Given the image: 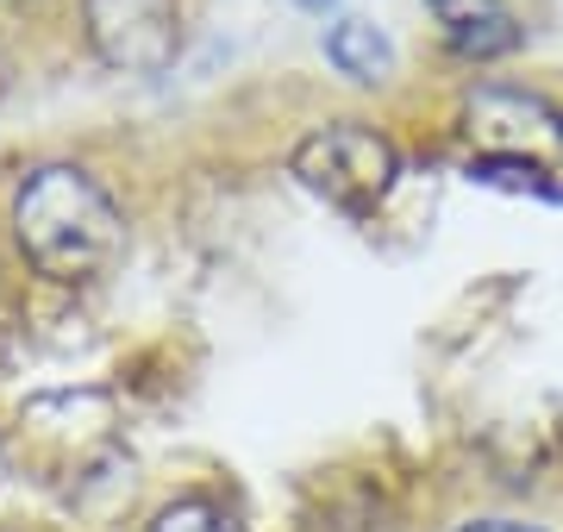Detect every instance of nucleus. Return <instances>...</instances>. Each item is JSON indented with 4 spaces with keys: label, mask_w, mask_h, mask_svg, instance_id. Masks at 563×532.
<instances>
[{
    "label": "nucleus",
    "mask_w": 563,
    "mask_h": 532,
    "mask_svg": "<svg viewBox=\"0 0 563 532\" xmlns=\"http://www.w3.org/2000/svg\"><path fill=\"white\" fill-rule=\"evenodd\" d=\"M13 239L44 282H95L120 264L125 220L81 164H38L13 195Z\"/></svg>",
    "instance_id": "nucleus-1"
},
{
    "label": "nucleus",
    "mask_w": 563,
    "mask_h": 532,
    "mask_svg": "<svg viewBox=\"0 0 563 532\" xmlns=\"http://www.w3.org/2000/svg\"><path fill=\"white\" fill-rule=\"evenodd\" d=\"M463 138L483 169H514L532 188L563 176V107L514 82H476L463 95Z\"/></svg>",
    "instance_id": "nucleus-2"
},
{
    "label": "nucleus",
    "mask_w": 563,
    "mask_h": 532,
    "mask_svg": "<svg viewBox=\"0 0 563 532\" xmlns=\"http://www.w3.org/2000/svg\"><path fill=\"white\" fill-rule=\"evenodd\" d=\"M288 169H295V182H301L307 195H320L325 207H339L351 220H369V213L395 195V182H401V151H395V138H383L376 125L332 120V125H320V132H307V138L295 144Z\"/></svg>",
    "instance_id": "nucleus-3"
},
{
    "label": "nucleus",
    "mask_w": 563,
    "mask_h": 532,
    "mask_svg": "<svg viewBox=\"0 0 563 532\" xmlns=\"http://www.w3.org/2000/svg\"><path fill=\"white\" fill-rule=\"evenodd\" d=\"M88 44L120 76H163L181 51L176 0H81Z\"/></svg>",
    "instance_id": "nucleus-4"
},
{
    "label": "nucleus",
    "mask_w": 563,
    "mask_h": 532,
    "mask_svg": "<svg viewBox=\"0 0 563 532\" xmlns=\"http://www.w3.org/2000/svg\"><path fill=\"white\" fill-rule=\"evenodd\" d=\"M439 13V38L444 51H457L463 63H495L507 51H520L526 25L507 0H432Z\"/></svg>",
    "instance_id": "nucleus-5"
},
{
    "label": "nucleus",
    "mask_w": 563,
    "mask_h": 532,
    "mask_svg": "<svg viewBox=\"0 0 563 532\" xmlns=\"http://www.w3.org/2000/svg\"><path fill=\"white\" fill-rule=\"evenodd\" d=\"M325 63L363 88H383V82H395L401 51L388 38V25H376L369 13H344V20L325 25Z\"/></svg>",
    "instance_id": "nucleus-6"
},
{
    "label": "nucleus",
    "mask_w": 563,
    "mask_h": 532,
    "mask_svg": "<svg viewBox=\"0 0 563 532\" xmlns=\"http://www.w3.org/2000/svg\"><path fill=\"white\" fill-rule=\"evenodd\" d=\"M144 532H244V527H239V513L225 501H213V495H181Z\"/></svg>",
    "instance_id": "nucleus-7"
},
{
    "label": "nucleus",
    "mask_w": 563,
    "mask_h": 532,
    "mask_svg": "<svg viewBox=\"0 0 563 532\" xmlns=\"http://www.w3.org/2000/svg\"><path fill=\"white\" fill-rule=\"evenodd\" d=\"M457 532H544V527H532V520H501V513H488V520H470V527H457Z\"/></svg>",
    "instance_id": "nucleus-8"
},
{
    "label": "nucleus",
    "mask_w": 563,
    "mask_h": 532,
    "mask_svg": "<svg viewBox=\"0 0 563 532\" xmlns=\"http://www.w3.org/2000/svg\"><path fill=\"white\" fill-rule=\"evenodd\" d=\"M7 82H13V63H7V51H0V95H7Z\"/></svg>",
    "instance_id": "nucleus-9"
},
{
    "label": "nucleus",
    "mask_w": 563,
    "mask_h": 532,
    "mask_svg": "<svg viewBox=\"0 0 563 532\" xmlns=\"http://www.w3.org/2000/svg\"><path fill=\"white\" fill-rule=\"evenodd\" d=\"M295 7H307V13H325V7H339V0H295Z\"/></svg>",
    "instance_id": "nucleus-10"
},
{
    "label": "nucleus",
    "mask_w": 563,
    "mask_h": 532,
    "mask_svg": "<svg viewBox=\"0 0 563 532\" xmlns=\"http://www.w3.org/2000/svg\"><path fill=\"white\" fill-rule=\"evenodd\" d=\"M0 476H7V445H0Z\"/></svg>",
    "instance_id": "nucleus-11"
}]
</instances>
